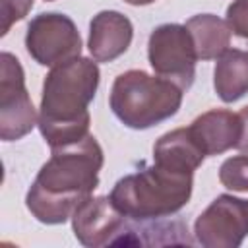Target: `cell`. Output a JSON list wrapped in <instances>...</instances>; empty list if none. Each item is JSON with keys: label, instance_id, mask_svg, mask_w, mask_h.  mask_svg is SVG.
<instances>
[{"label": "cell", "instance_id": "6da1fadb", "mask_svg": "<svg viewBox=\"0 0 248 248\" xmlns=\"http://www.w3.org/2000/svg\"><path fill=\"white\" fill-rule=\"evenodd\" d=\"M103 149L95 136L52 147L50 159L41 167L25 196L31 215L46 225H60L99 186Z\"/></svg>", "mask_w": 248, "mask_h": 248}, {"label": "cell", "instance_id": "7a4b0ae2", "mask_svg": "<svg viewBox=\"0 0 248 248\" xmlns=\"http://www.w3.org/2000/svg\"><path fill=\"white\" fill-rule=\"evenodd\" d=\"M97 87L99 68L83 56L58 64L46 74L37 126L50 149L89 136L91 116L87 107Z\"/></svg>", "mask_w": 248, "mask_h": 248}, {"label": "cell", "instance_id": "3957f363", "mask_svg": "<svg viewBox=\"0 0 248 248\" xmlns=\"http://www.w3.org/2000/svg\"><path fill=\"white\" fill-rule=\"evenodd\" d=\"M192 176L190 172L170 170L153 163V167L120 178L108 198L120 213L134 221L169 217L188 203L194 184Z\"/></svg>", "mask_w": 248, "mask_h": 248}, {"label": "cell", "instance_id": "277c9868", "mask_svg": "<svg viewBox=\"0 0 248 248\" xmlns=\"http://www.w3.org/2000/svg\"><path fill=\"white\" fill-rule=\"evenodd\" d=\"M182 93L184 89L167 78L128 70L114 79L108 103L124 126L147 130L178 112Z\"/></svg>", "mask_w": 248, "mask_h": 248}, {"label": "cell", "instance_id": "5b68a950", "mask_svg": "<svg viewBox=\"0 0 248 248\" xmlns=\"http://www.w3.org/2000/svg\"><path fill=\"white\" fill-rule=\"evenodd\" d=\"M25 48L37 64L54 68L81 54V37L66 14L46 12L29 21Z\"/></svg>", "mask_w": 248, "mask_h": 248}, {"label": "cell", "instance_id": "8992f818", "mask_svg": "<svg viewBox=\"0 0 248 248\" xmlns=\"http://www.w3.org/2000/svg\"><path fill=\"white\" fill-rule=\"evenodd\" d=\"M147 56L157 76L174 81L182 89L192 85L198 54L186 25L163 23L155 27L149 35Z\"/></svg>", "mask_w": 248, "mask_h": 248}, {"label": "cell", "instance_id": "52a82bcc", "mask_svg": "<svg viewBox=\"0 0 248 248\" xmlns=\"http://www.w3.org/2000/svg\"><path fill=\"white\" fill-rule=\"evenodd\" d=\"M39 116L25 87V76L19 60L10 54H0V138L16 141L27 136Z\"/></svg>", "mask_w": 248, "mask_h": 248}, {"label": "cell", "instance_id": "ba28073f", "mask_svg": "<svg viewBox=\"0 0 248 248\" xmlns=\"http://www.w3.org/2000/svg\"><path fill=\"white\" fill-rule=\"evenodd\" d=\"M196 240L205 248H236L248 234V200L217 196L194 223Z\"/></svg>", "mask_w": 248, "mask_h": 248}, {"label": "cell", "instance_id": "9c48e42d", "mask_svg": "<svg viewBox=\"0 0 248 248\" xmlns=\"http://www.w3.org/2000/svg\"><path fill=\"white\" fill-rule=\"evenodd\" d=\"M72 229L83 246L99 248L114 244L116 236L126 231V215L118 211L110 198L89 196L72 213Z\"/></svg>", "mask_w": 248, "mask_h": 248}, {"label": "cell", "instance_id": "30bf717a", "mask_svg": "<svg viewBox=\"0 0 248 248\" xmlns=\"http://www.w3.org/2000/svg\"><path fill=\"white\" fill-rule=\"evenodd\" d=\"M134 37L132 21L114 10H103L89 23V52L95 62H112L122 56Z\"/></svg>", "mask_w": 248, "mask_h": 248}, {"label": "cell", "instance_id": "8fae6325", "mask_svg": "<svg viewBox=\"0 0 248 248\" xmlns=\"http://www.w3.org/2000/svg\"><path fill=\"white\" fill-rule=\"evenodd\" d=\"M188 128L207 157L236 147L242 132V122L238 112L225 108H211L200 114Z\"/></svg>", "mask_w": 248, "mask_h": 248}, {"label": "cell", "instance_id": "7c38bea8", "mask_svg": "<svg viewBox=\"0 0 248 248\" xmlns=\"http://www.w3.org/2000/svg\"><path fill=\"white\" fill-rule=\"evenodd\" d=\"M205 153L194 140L190 128H176L163 134L153 145V163L170 170L190 172L203 163Z\"/></svg>", "mask_w": 248, "mask_h": 248}, {"label": "cell", "instance_id": "4fadbf2b", "mask_svg": "<svg viewBox=\"0 0 248 248\" xmlns=\"http://www.w3.org/2000/svg\"><path fill=\"white\" fill-rule=\"evenodd\" d=\"M213 87L223 103H234L248 93V50L227 48L217 58Z\"/></svg>", "mask_w": 248, "mask_h": 248}, {"label": "cell", "instance_id": "5bb4252c", "mask_svg": "<svg viewBox=\"0 0 248 248\" xmlns=\"http://www.w3.org/2000/svg\"><path fill=\"white\" fill-rule=\"evenodd\" d=\"M186 29L194 41L198 60L219 58L231 45V27L213 14H198L186 21Z\"/></svg>", "mask_w": 248, "mask_h": 248}, {"label": "cell", "instance_id": "9a60e30c", "mask_svg": "<svg viewBox=\"0 0 248 248\" xmlns=\"http://www.w3.org/2000/svg\"><path fill=\"white\" fill-rule=\"evenodd\" d=\"M219 182L232 192H248V155H234L223 161Z\"/></svg>", "mask_w": 248, "mask_h": 248}, {"label": "cell", "instance_id": "2e32d148", "mask_svg": "<svg viewBox=\"0 0 248 248\" xmlns=\"http://www.w3.org/2000/svg\"><path fill=\"white\" fill-rule=\"evenodd\" d=\"M31 8H33V0H0V17H2L0 35H6L14 23L21 21L29 14Z\"/></svg>", "mask_w": 248, "mask_h": 248}, {"label": "cell", "instance_id": "e0dca14e", "mask_svg": "<svg viewBox=\"0 0 248 248\" xmlns=\"http://www.w3.org/2000/svg\"><path fill=\"white\" fill-rule=\"evenodd\" d=\"M227 23L231 33L248 41V0H234L227 8Z\"/></svg>", "mask_w": 248, "mask_h": 248}, {"label": "cell", "instance_id": "ac0fdd59", "mask_svg": "<svg viewBox=\"0 0 248 248\" xmlns=\"http://www.w3.org/2000/svg\"><path fill=\"white\" fill-rule=\"evenodd\" d=\"M240 122H242V132H240V140L236 143V149L244 155H248V105L238 112Z\"/></svg>", "mask_w": 248, "mask_h": 248}, {"label": "cell", "instance_id": "d6986e66", "mask_svg": "<svg viewBox=\"0 0 248 248\" xmlns=\"http://www.w3.org/2000/svg\"><path fill=\"white\" fill-rule=\"evenodd\" d=\"M124 2H128V4H132V6H147V4H151V2H155V0H124Z\"/></svg>", "mask_w": 248, "mask_h": 248}, {"label": "cell", "instance_id": "ffe728a7", "mask_svg": "<svg viewBox=\"0 0 248 248\" xmlns=\"http://www.w3.org/2000/svg\"><path fill=\"white\" fill-rule=\"evenodd\" d=\"M46 2H52V0H46Z\"/></svg>", "mask_w": 248, "mask_h": 248}]
</instances>
